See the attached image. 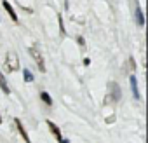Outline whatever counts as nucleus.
Listing matches in <instances>:
<instances>
[{"label":"nucleus","instance_id":"1","mask_svg":"<svg viewBox=\"0 0 148 143\" xmlns=\"http://www.w3.org/2000/svg\"><path fill=\"white\" fill-rule=\"evenodd\" d=\"M5 68L9 72H16L19 68V59H18V54L14 51H9L5 54Z\"/></svg>","mask_w":148,"mask_h":143},{"label":"nucleus","instance_id":"2","mask_svg":"<svg viewBox=\"0 0 148 143\" xmlns=\"http://www.w3.org/2000/svg\"><path fill=\"white\" fill-rule=\"evenodd\" d=\"M28 51H30L32 58L35 59V63H37V66H38V70H40V72H45V63H44V58H42V54L38 52V49H37V47H30Z\"/></svg>","mask_w":148,"mask_h":143},{"label":"nucleus","instance_id":"3","mask_svg":"<svg viewBox=\"0 0 148 143\" xmlns=\"http://www.w3.org/2000/svg\"><path fill=\"white\" fill-rule=\"evenodd\" d=\"M14 124H16V127H18V131H19V134H21V138L25 140V143H32V140H30V136H28V133H26V129L23 127V124H21V120H19V119H14Z\"/></svg>","mask_w":148,"mask_h":143},{"label":"nucleus","instance_id":"4","mask_svg":"<svg viewBox=\"0 0 148 143\" xmlns=\"http://www.w3.org/2000/svg\"><path fill=\"white\" fill-rule=\"evenodd\" d=\"M47 126H49V129H51V133H52V134L56 136V140H58V141L61 143V140H63V136H61V131H59V127H58V126H56V124H54L52 120H47Z\"/></svg>","mask_w":148,"mask_h":143},{"label":"nucleus","instance_id":"5","mask_svg":"<svg viewBox=\"0 0 148 143\" xmlns=\"http://www.w3.org/2000/svg\"><path fill=\"white\" fill-rule=\"evenodd\" d=\"M2 6H4V9L7 11V14L11 16V19L14 21V23H18V16H16V12H14V9H12V6L7 2V0H4V2H2Z\"/></svg>","mask_w":148,"mask_h":143},{"label":"nucleus","instance_id":"6","mask_svg":"<svg viewBox=\"0 0 148 143\" xmlns=\"http://www.w3.org/2000/svg\"><path fill=\"white\" fill-rule=\"evenodd\" d=\"M129 80H131V89H132V96H134L136 100H139V93H138V80H136V77H134V75H131V77H129Z\"/></svg>","mask_w":148,"mask_h":143},{"label":"nucleus","instance_id":"7","mask_svg":"<svg viewBox=\"0 0 148 143\" xmlns=\"http://www.w3.org/2000/svg\"><path fill=\"white\" fill-rule=\"evenodd\" d=\"M110 87L113 89V91H112V94H113V98H112V100H113V101H119V100H120V93H119L120 89H119V84L112 82V84H110Z\"/></svg>","mask_w":148,"mask_h":143},{"label":"nucleus","instance_id":"8","mask_svg":"<svg viewBox=\"0 0 148 143\" xmlns=\"http://www.w3.org/2000/svg\"><path fill=\"white\" fill-rule=\"evenodd\" d=\"M0 89L4 91V94H11V89H9V86H7V82H5V77L0 74Z\"/></svg>","mask_w":148,"mask_h":143},{"label":"nucleus","instance_id":"9","mask_svg":"<svg viewBox=\"0 0 148 143\" xmlns=\"http://www.w3.org/2000/svg\"><path fill=\"white\" fill-rule=\"evenodd\" d=\"M40 100L47 105V107H52V98L49 96V93H45V91H42L40 93Z\"/></svg>","mask_w":148,"mask_h":143},{"label":"nucleus","instance_id":"10","mask_svg":"<svg viewBox=\"0 0 148 143\" xmlns=\"http://www.w3.org/2000/svg\"><path fill=\"white\" fill-rule=\"evenodd\" d=\"M136 23H138L139 26H143V25H145V16H143V12H141V9H139V7H136Z\"/></svg>","mask_w":148,"mask_h":143},{"label":"nucleus","instance_id":"11","mask_svg":"<svg viewBox=\"0 0 148 143\" xmlns=\"http://www.w3.org/2000/svg\"><path fill=\"white\" fill-rule=\"evenodd\" d=\"M23 79H25V82H33V74L28 68H25V72H23Z\"/></svg>","mask_w":148,"mask_h":143},{"label":"nucleus","instance_id":"12","mask_svg":"<svg viewBox=\"0 0 148 143\" xmlns=\"http://www.w3.org/2000/svg\"><path fill=\"white\" fill-rule=\"evenodd\" d=\"M58 21H59V30H61V35H66V32H64V25H63V16H61V14H58Z\"/></svg>","mask_w":148,"mask_h":143},{"label":"nucleus","instance_id":"13","mask_svg":"<svg viewBox=\"0 0 148 143\" xmlns=\"http://www.w3.org/2000/svg\"><path fill=\"white\" fill-rule=\"evenodd\" d=\"M129 68H136V65H134V59H132V58H129Z\"/></svg>","mask_w":148,"mask_h":143},{"label":"nucleus","instance_id":"14","mask_svg":"<svg viewBox=\"0 0 148 143\" xmlns=\"http://www.w3.org/2000/svg\"><path fill=\"white\" fill-rule=\"evenodd\" d=\"M77 42H79V44H80V45H84V44H86V40H84V38H82V37H77Z\"/></svg>","mask_w":148,"mask_h":143},{"label":"nucleus","instance_id":"15","mask_svg":"<svg viewBox=\"0 0 148 143\" xmlns=\"http://www.w3.org/2000/svg\"><path fill=\"white\" fill-rule=\"evenodd\" d=\"M61 143H70V141H68V140H64V138H63V140H61Z\"/></svg>","mask_w":148,"mask_h":143},{"label":"nucleus","instance_id":"16","mask_svg":"<svg viewBox=\"0 0 148 143\" xmlns=\"http://www.w3.org/2000/svg\"><path fill=\"white\" fill-rule=\"evenodd\" d=\"M0 124H2V119H0Z\"/></svg>","mask_w":148,"mask_h":143}]
</instances>
